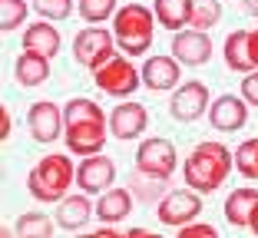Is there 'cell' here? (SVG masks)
Masks as SVG:
<instances>
[{
  "mask_svg": "<svg viewBox=\"0 0 258 238\" xmlns=\"http://www.w3.org/2000/svg\"><path fill=\"white\" fill-rule=\"evenodd\" d=\"M63 139L73 155H96L99 149H106L109 116L86 96H73L63 106Z\"/></svg>",
  "mask_w": 258,
  "mask_h": 238,
  "instance_id": "obj_1",
  "label": "cell"
},
{
  "mask_svg": "<svg viewBox=\"0 0 258 238\" xmlns=\"http://www.w3.org/2000/svg\"><path fill=\"white\" fill-rule=\"evenodd\" d=\"M232 169H235V152H228V146H222V142H199L182 162V179L189 189L209 195L225 185Z\"/></svg>",
  "mask_w": 258,
  "mask_h": 238,
  "instance_id": "obj_2",
  "label": "cell"
},
{
  "mask_svg": "<svg viewBox=\"0 0 258 238\" xmlns=\"http://www.w3.org/2000/svg\"><path fill=\"white\" fill-rule=\"evenodd\" d=\"M76 182V169L70 155L50 152L37 162L27 176V192L37 202H63L70 195V185Z\"/></svg>",
  "mask_w": 258,
  "mask_h": 238,
  "instance_id": "obj_3",
  "label": "cell"
},
{
  "mask_svg": "<svg viewBox=\"0 0 258 238\" xmlns=\"http://www.w3.org/2000/svg\"><path fill=\"white\" fill-rule=\"evenodd\" d=\"M156 10L143 7V4H122L113 17V37L126 56H143L152 46V33H156Z\"/></svg>",
  "mask_w": 258,
  "mask_h": 238,
  "instance_id": "obj_4",
  "label": "cell"
},
{
  "mask_svg": "<svg viewBox=\"0 0 258 238\" xmlns=\"http://www.w3.org/2000/svg\"><path fill=\"white\" fill-rule=\"evenodd\" d=\"M90 76L96 83V90H103L106 96H133L143 83V69L133 66V60L126 53H116L103 66L90 69Z\"/></svg>",
  "mask_w": 258,
  "mask_h": 238,
  "instance_id": "obj_5",
  "label": "cell"
},
{
  "mask_svg": "<svg viewBox=\"0 0 258 238\" xmlns=\"http://www.w3.org/2000/svg\"><path fill=\"white\" fill-rule=\"evenodd\" d=\"M73 56L83 63L86 69L103 66L109 56H116V37H113V30H103L99 23H90L86 30L76 33V40H73Z\"/></svg>",
  "mask_w": 258,
  "mask_h": 238,
  "instance_id": "obj_6",
  "label": "cell"
},
{
  "mask_svg": "<svg viewBox=\"0 0 258 238\" xmlns=\"http://www.w3.org/2000/svg\"><path fill=\"white\" fill-rule=\"evenodd\" d=\"M199 212H202V192H196V189H175V192H166L159 199V208H156L159 222L169 225V228H182V225L196 222Z\"/></svg>",
  "mask_w": 258,
  "mask_h": 238,
  "instance_id": "obj_7",
  "label": "cell"
},
{
  "mask_svg": "<svg viewBox=\"0 0 258 238\" xmlns=\"http://www.w3.org/2000/svg\"><path fill=\"white\" fill-rule=\"evenodd\" d=\"M175 96L169 100V116L175 123H196L202 119V113H209V86L199 83V80H189V83H179L175 86Z\"/></svg>",
  "mask_w": 258,
  "mask_h": 238,
  "instance_id": "obj_8",
  "label": "cell"
},
{
  "mask_svg": "<svg viewBox=\"0 0 258 238\" xmlns=\"http://www.w3.org/2000/svg\"><path fill=\"white\" fill-rule=\"evenodd\" d=\"M136 169L146 172V176H159V179H169L175 172V146L162 136H152V139H143L136 149Z\"/></svg>",
  "mask_w": 258,
  "mask_h": 238,
  "instance_id": "obj_9",
  "label": "cell"
},
{
  "mask_svg": "<svg viewBox=\"0 0 258 238\" xmlns=\"http://www.w3.org/2000/svg\"><path fill=\"white\" fill-rule=\"evenodd\" d=\"M27 129H30V136L37 139V142H43V146H50V142H56V139L63 136V109L56 106L53 100H40L33 103L30 109H27Z\"/></svg>",
  "mask_w": 258,
  "mask_h": 238,
  "instance_id": "obj_10",
  "label": "cell"
},
{
  "mask_svg": "<svg viewBox=\"0 0 258 238\" xmlns=\"http://www.w3.org/2000/svg\"><path fill=\"white\" fill-rule=\"evenodd\" d=\"M113 179H116V162L103 152L83 155V162L76 166V185L86 195H103L113 185Z\"/></svg>",
  "mask_w": 258,
  "mask_h": 238,
  "instance_id": "obj_11",
  "label": "cell"
},
{
  "mask_svg": "<svg viewBox=\"0 0 258 238\" xmlns=\"http://www.w3.org/2000/svg\"><path fill=\"white\" fill-rule=\"evenodd\" d=\"M149 126V113H146L143 103L126 100L109 113V132H113L119 142H129V139H139Z\"/></svg>",
  "mask_w": 258,
  "mask_h": 238,
  "instance_id": "obj_12",
  "label": "cell"
},
{
  "mask_svg": "<svg viewBox=\"0 0 258 238\" xmlns=\"http://www.w3.org/2000/svg\"><path fill=\"white\" fill-rule=\"evenodd\" d=\"M172 56L182 66H202V63L212 60V40L205 30H179L172 37Z\"/></svg>",
  "mask_w": 258,
  "mask_h": 238,
  "instance_id": "obj_13",
  "label": "cell"
},
{
  "mask_svg": "<svg viewBox=\"0 0 258 238\" xmlns=\"http://www.w3.org/2000/svg\"><path fill=\"white\" fill-rule=\"evenodd\" d=\"M209 123L219 132H238L248 123V103H245V96L225 93V96L212 100V106H209Z\"/></svg>",
  "mask_w": 258,
  "mask_h": 238,
  "instance_id": "obj_14",
  "label": "cell"
},
{
  "mask_svg": "<svg viewBox=\"0 0 258 238\" xmlns=\"http://www.w3.org/2000/svg\"><path fill=\"white\" fill-rule=\"evenodd\" d=\"M182 63L175 60V56H149V60L143 63V86L152 93H169L179 86V80H182Z\"/></svg>",
  "mask_w": 258,
  "mask_h": 238,
  "instance_id": "obj_15",
  "label": "cell"
},
{
  "mask_svg": "<svg viewBox=\"0 0 258 238\" xmlns=\"http://www.w3.org/2000/svg\"><path fill=\"white\" fill-rule=\"evenodd\" d=\"M23 50H33V53H43L53 60L60 53V30L53 27V20H37L23 30V40H20Z\"/></svg>",
  "mask_w": 258,
  "mask_h": 238,
  "instance_id": "obj_16",
  "label": "cell"
},
{
  "mask_svg": "<svg viewBox=\"0 0 258 238\" xmlns=\"http://www.w3.org/2000/svg\"><path fill=\"white\" fill-rule=\"evenodd\" d=\"M14 76L20 86L33 90V86H43L50 80V56L43 53H33V50H23L14 63Z\"/></svg>",
  "mask_w": 258,
  "mask_h": 238,
  "instance_id": "obj_17",
  "label": "cell"
},
{
  "mask_svg": "<svg viewBox=\"0 0 258 238\" xmlns=\"http://www.w3.org/2000/svg\"><path fill=\"white\" fill-rule=\"evenodd\" d=\"M133 202H136L133 189H106L96 202V218L106 225H116L133 212Z\"/></svg>",
  "mask_w": 258,
  "mask_h": 238,
  "instance_id": "obj_18",
  "label": "cell"
},
{
  "mask_svg": "<svg viewBox=\"0 0 258 238\" xmlns=\"http://www.w3.org/2000/svg\"><path fill=\"white\" fill-rule=\"evenodd\" d=\"M90 218H93V202L86 199V192L83 195H67L63 202H56V225L60 228H67V231L83 228Z\"/></svg>",
  "mask_w": 258,
  "mask_h": 238,
  "instance_id": "obj_19",
  "label": "cell"
},
{
  "mask_svg": "<svg viewBox=\"0 0 258 238\" xmlns=\"http://www.w3.org/2000/svg\"><path fill=\"white\" fill-rule=\"evenodd\" d=\"M152 10H156L159 27H166V30H172V33L185 30L192 23V0H156Z\"/></svg>",
  "mask_w": 258,
  "mask_h": 238,
  "instance_id": "obj_20",
  "label": "cell"
},
{
  "mask_svg": "<svg viewBox=\"0 0 258 238\" xmlns=\"http://www.w3.org/2000/svg\"><path fill=\"white\" fill-rule=\"evenodd\" d=\"M255 208H258V192H255V189H235V192H228V202H225L228 225H235V228H248Z\"/></svg>",
  "mask_w": 258,
  "mask_h": 238,
  "instance_id": "obj_21",
  "label": "cell"
},
{
  "mask_svg": "<svg viewBox=\"0 0 258 238\" xmlns=\"http://www.w3.org/2000/svg\"><path fill=\"white\" fill-rule=\"evenodd\" d=\"M225 66L235 73H251V50H248V30H235L225 37Z\"/></svg>",
  "mask_w": 258,
  "mask_h": 238,
  "instance_id": "obj_22",
  "label": "cell"
},
{
  "mask_svg": "<svg viewBox=\"0 0 258 238\" xmlns=\"http://www.w3.org/2000/svg\"><path fill=\"white\" fill-rule=\"evenodd\" d=\"M166 182L169 179H159V176H146V172L136 169V176H129V189H133V195L143 202H156L166 195Z\"/></svg>",
  "mask_w": 258,
  "mask_h": 238,
  "instance_id": "obj_23",
  "label": "cell"
},
{
  "mask_svg": "<svg viewBox=\"0 0 258 238\" xmlns=\"http://www.w3.org/2000/svg\"><path fill=\"white\" fill-rule=\"evenodd\" d=\"M219 20H222V0H192V23L189 27L209 33Z\"/></svg>",
  "mask_w": 258,
  "mask_h": 238,
  "instance_id": "obj_24",
  "label": "cell"
},
{
  "mask_svg": "<svg viewBox=\"0 0 258 238\" xmlns=\"http://www.w3.org/2000/svg\"><path fill=\"white\" fill-rule=\"evenodd\" d=\"M17 235L20 238H50L53 235V222L43 212H27L17 218Z\"/></svg>",
  "mask_w": 258,
  "mask_h": 238,
  "instance_id": "obj_25",
  "label": "cell"
},
{
  "mask_svg": "<svg viewBox=\"0 0 258 238\" xmlns=\"http://www.w3.org/2000/svg\"><path fill=\"white\" fill-rule=\"evenodd\" d=\"M235 169L242 179H258V139H245L235 149Z\"/></svg>",
  "mask_w": 258,
  "mask_h": 238,
  "instance_id": "obj_26",
  "label": "cell"
},
{
  "mask_svg": "<svg viewBox=\"0 0 258 238\" xmlns=\"http://www.w3.org/2000/svg\"><path fill=\"white\" fill-rule=\"evenodd\" d=\"M27 0H0V27H4V33L17 30V27H23L27 23Z\"/></svg>",
  "mask_w": 258,
  "mask_h": 238,
  "instance_id": "obj_27",
  "label": "cell"
},
{
  "mask_svg": "<svg viewBox=\"0 0 258 238\" xmlns=\"http://www.w3.org/2000/svg\"><path fill=\"white\" fill-rule=\"evenodd\" d=\"M76 10L86 23H103L109 17H116V0H80Z\"/></svg>",
  "mask_w": 258,
  "mask_h": 238,
  "instance_id": "obj_28",
  "label": "cell"
},
{
  "mask_svg": "<svg viewBox=\"0 0 258 238\" xmlns=\"http://www.w3.org/2000/svg\"><path fill=\"white\" fill-rule=\"evenodd\" d=\"M33 10L46 20H63L73 10V0H33Z\"/></svg>",
  "mask_w": 258,
  "mask_h": 238,
  "instance_id": "obj_29",
  "label": "cell"
},
{
  "mask_svg": "<svg viewBox=\"0 0 258 238\" xmlns=\"http://www.w3.org/2000/svg\"><path fill=\"white\" fill-rule=\"evenodd\" d=\"M175 235L179 238H215L219 231H215L212 225H205V222H189V225H182V228H175Z\"/></svg>",
  "mask_w": 258,
  "mask_h": 238,
  "instance_id": "obj_30",
  "label": "cell"
},
{
  "mask_svg": "<svg viewBox=\"0 0 258 238\" xmlns=\"http://www.w3.org/2000/svg\"><path fill=\"white\" fill-rule=\"evenodd\" d=\"M242 96H245V103H248V106L258 109V73H245V80H242Z\"/></svg>",
  "mask_w": 258,
  "mask_h": 238,
  "instance_id": "obj_31",
  "label": "cell"
},
{
  "mask_svg": "<svg viewBox=\"0 0 258 238\" xmlns=\"http://www.w3.org/2000/svg\"><path fill=\"white\" fill-rule=\"evenodd\" d=\"M248 50H251V63L258 69V30H248Z\"/></svg>",
  "mask_w": 258,
  "mask_h": 238,
  "instance_id": "obj_32",
  "label": "cell"
},
{
  "mask_svg": "<svg viewBox=\"0 0 258 238\" xmlns=\"http://www.w3.org/2000/svg\"><path fill=\"white\" fill-rule=\"evenodd\" d=\"M0 136H4V139L10 136V113H7V109H0Z\"/></svg>",
  "mask_w": 258,
  "mask_h": 238,
  "instance_id": "obj_33",
  "label": "cell"
},
{
  "mask_svg": "<svg viewBox=\"0 0 258 238\" xmlns=\"http://www.w3.org/2000/svg\"><path fill=\"white\" fill-rule=\"evenodd\" d=\"M248 228H251V231H255V235H258V208H255V215H251V222H248Z\"/></svg>",
  "mask_w": 258,
  "mask_h": 238,
  "instance_id": "obj_34",
  "label": "cell"
},
{
  "mask_svg": "<svg viewBox=\"0 0 258 238\" xmlns=\"http://www.w3.org/2000/svg\"><path fill=\"white\" fill-rule=\"evenodd\" d=\"M245 7H248L251 14H258V0H245Z\"/></svg>",
  "mask_w": 258,
  "mask_h": 238,
  "instance_id": "obj_35",
  "label": "cell"
}]
</instances>
